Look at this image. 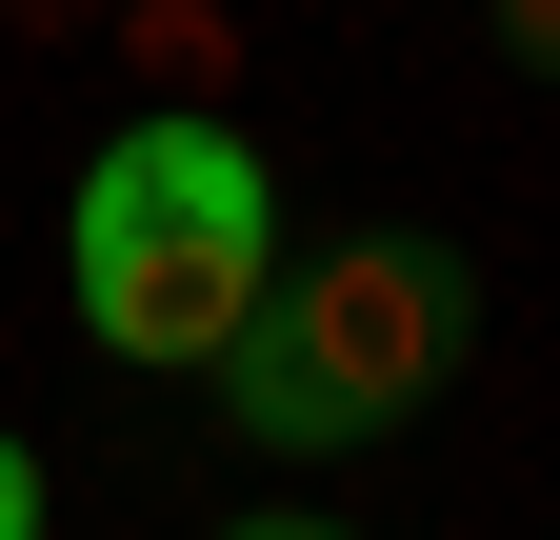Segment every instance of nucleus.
I'll list each match as a JSON object with an SVG mask.
<instances>
[{"instance_id": "obj_1", "label": "nucleus", "mask_w": 560, "mask_h": 540, "mask_svg": "<svg viewBox=\"0 0 560 540\" xmlns=\"http://www.w3.org/2000/svg\"><path fill=\"white\" fill-rule=\"evenodd\" d=\"M60 281H81V341L101 361H221L260 281H280V180L241 161L221 101H140L120 141L81 161V221H60Z\"/></svg>"}, {"instance_id": "obj_2", "label": "nucleus", "mask_w": 560, "mask_h": 540, "mask_svg": "<svg viewBox=\"0 0 560 540\" xmlns=\"http://www.w3.org/2000/svg\"><path fill=\"white\" fill-rule=\"evenodd\" d=\"M460 320H480L460 240H320V260L260 281V320L200 380H221V421L260 460H340V441H381V421H420L460 380Z\"/></svg>"}, {"instance_id": "obj_3", "label": "nucleus", "mask_w": 560, "mask_h": 540, "mask_svg": "<svg viewBox=\"0 0 560 540\" xmlns=\"http://www.w3.org/2000/svg\"><path fill=\"white\" fill-rule=\"evenodd\" d=\"M140 60H161V81L200 101V81H221V60H241V40H221V0H140Z\"/></svg>"}, {"instance_id": "obj_4", "label": "nucleus", "mask_w": 560, "mask_h": 540, "mask_svg": "<svg viewBox=\"0 0 560 540\" xmlns=\"http://www.w3.org/2000/svg\"><path fill=\"white\" fill-rule=\"evenodd\" d=\"M0 540H40V441L0 421Z\"/></svg>"}, {"instance_id": "obj_5", "label": "nucleus", "mask_w": 560, "mask_h": 540, "mask_svg": "<svg viewBox=\"0 0 560 540\" xmlns=\"http://www.w3.org/2000/svg\"><path fill=\"white\" fill-rule=\"evenodd\" d=\"M221 540H361V520H320V501H241Z\"/></svg>"}, {"instance_id": "obj_6", "label": "nucleus", "mask_w": 560, "mask_h": 540, "mask_svg": "<svg viewBox=\"0 0 560 540\" xmlns=\"http://www.w3.org/2000/svg\"><path fill=\"white\" fill-rule=\"evenodd\" d=\"M501 60H540V81H560V0H501Z\"/></svg>"}]
</instances>
